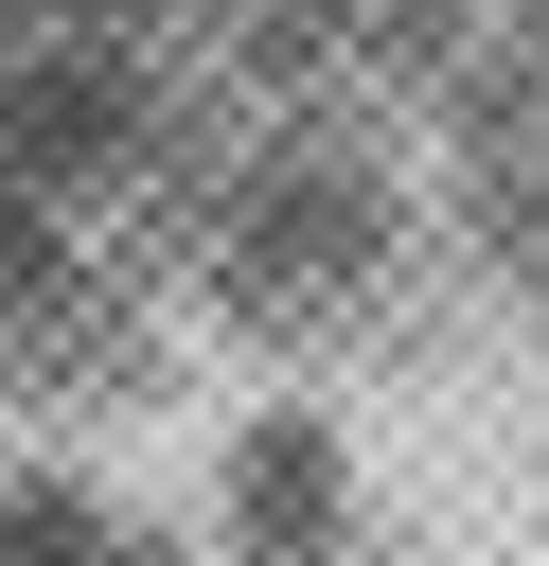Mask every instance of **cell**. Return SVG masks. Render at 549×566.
Instances as JSON below:
<instances>
[{"mask_svg": "<svg viewBox=\"0 0 549 566\" xmlns=\"http://www.w3.org/2000/svg\"><path fill=\"white\" fill-rule=\"evenodd\" d=\"M213 548L230 566H319L354 548V442L319 407H248L230 424V478H213Z\"/></svg>", "mask_w": 549, "mask_h": 566, "instance_id": "cell-1", "label": "cell"}]
</instances>
